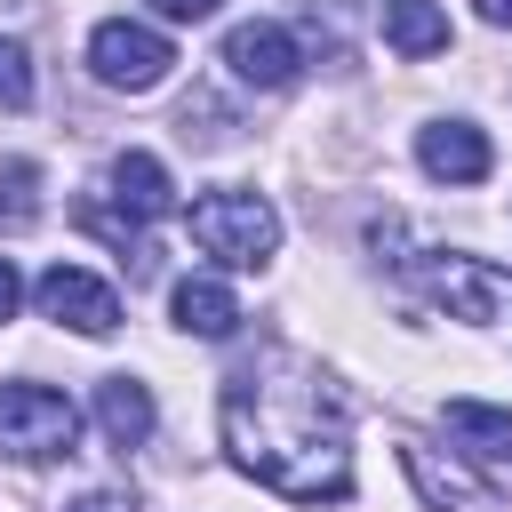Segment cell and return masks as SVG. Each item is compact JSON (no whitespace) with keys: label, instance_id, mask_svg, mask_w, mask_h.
Wrapping results in <instances>:
<instances>
[{"label":"cell","instance_id":"obj_9","mask_svg":"<svg viewBox=\"0 0 512 512\" xmlns=\"http://www.w3.org/2000/svg\"><path fill=\"white\" fill-rule=\"evenodd\" d=\"M440 424H448V440H456L480 472H496V480L512 488V408H488V400H448V408H440Z\"/></svg>","mask_w":512,"mask_h":512},{"label":"cell","instance_id":"obj_4","mask_svg":"<svg viewBox=\"0 0 512 512\" xmlns=\"http://www.w3.org/2000/svg\"><path fill=\"white\" fill-rule=\"evenodd\" d=\"M72 440H80V408L56 384H0V456L48 464L72 456Z\"/></svg>","mask_w":512,"mask_h":512},{"label":"cell","instance_id":"obj_21","mask_svg":"<svg viewBox=\"0 0 512 512\" xmlns=\"http://www.w3.org/2000/svg\"><path fill=\"white\" fill-rule=\"evenodd\" d=\"M16 304H24V280H16V264L0 256V320H16Z\"/></svg>","mask_w":512,"mask_h":512},{"label":"cell","instance_id":"obj_12","mask_svg":"<svg viewBox=\"0 0 512 512\" xmlns=\"http://www.w3.org/2000/svg\"><path fill=\"white\" fill-rule=\"evenodd\" d=\"M112 200H120L128 224H152V216L176 208V184H168V168H160L152 152H120V160H112Z\"/></svg>","mask_w":512,"mask_h":512},{"label":"cell","instance_id":"obj_19","mask_svg":"<svg viewBox=\"0 0 512 512\" xmlns=\"http://www.w3.org/2000/svg\"><path fill=\"white\" fill-rule=\"evenodd\" d=\"M64 512H136V496H120V488H88V496H72Z\"/></svg>","mask_w":512,"mask_h":512},{"label":"cell","instance_id":"obj_11","mask_svg":"<svg viewBox=\"0 0 512 512\" xmlns=\"http://www.w3.org/2000/svg\"><path fill=\"white\" fill-rule=\"evenodd\" d=\"M96 424H104V440L128 456V448H144V440H152L160 408H152V392H144L136 376H104V384H96Z\"/></svg>","mask_w":512,"mask_h":512},{"label":"cell","instance_id":"obj_15","mask_svg":"<svg viewBox=\"0 0 512 512\" xmlns=\"http://www.w3.org/2000/svg\"><path fill=\"white\" fill-rule=\"evenodd\" d=\"M32 192H40V168H32V160H8V168H0V232H24V224L40 216Z\"/></svg>","mask_w":512,"mask_h":512},{"label":"cell","instance_id":"obj_8","mask_svg":"<svg viewBox=\"0 0 512 512\" xmlns=\"http://www.w3.org/2000/svg\"><path fill=\"white\" fill-rule=\"evenodd\" d=\"M416 168L440 176V184H480L496 168V152L472 120H432V128H416Z\"/></svg>","mask_w":512,"mask_h":512},{"label":"cell","instance_id":"obj_10","mask_svg":"<svg viewBox=\"0 0 512 512\" xmlns=\"http://www.w3.org/2000/svg\"><path fill=\"white\" fill-rule=\"evenodd\" d=\"M168 312H176V328H184V336H208V344H224V336L240 328V296H232L216 272H192V280H176Z\"/></svg>","mask_w":512,"mask_h":512},{"label":"cell","instance_id":"obj_22","mask_svg":"<svg viewBox=\"0 0 512 512\" xmlns=\"http://www.w3.org/2000/svg\"><path fill=\"white\" fill-rule=\"evenodd\" d=\"M472 8H480V24H504L512 32V0H472Z\"/></svg>","mask_w":512,"mask_h":512},{"label":"cell","instance_id":"obj_2","mask_svg":"<svg viewBox=\"0 0 512 512\" xmlns=\"http://www.w3.org/2000/svg\"><path fill=\"white\" fill-rule=\"evenodd\" d=\"M192 240L200 256L232 264V272H264L272 248H280V216L264 192H200L192 200Z\"/></svg>","mask_w":512,"mask_h":512},{"label":"cell","instance_id":"obj_13","mask_svg":"<svg viewBox=\"0 0 512 512\" xmlns=\"http://www.w3.org/2000/svg\"><path fill=\"white\" fill-rule=\"evenodd\" d=\"M384 40L400 56H440L448 48V16L432 0H384Z\"/></svg>","mask_w":512,"mask_h":512},{"label":"cell","instance_id":"obj_3","mask_svg":"<svg viewBox=\"0 0 512 512\" xmlns=\"http://www.w3.org/2000/svg\"><path fill=\"white\" fill-rule=\"evenodd\" d=\"M416 288H424L448 320H472V328H488V320L512 312V272L464 256V248H424V256H416Z\"/></svg>","mask_w":512,"mask_h":512},{"label":"cell","instance_id":"obj_20","mask_svg":"<svg viewBox=\"0 0 512 512\" xmlns=\"http://www.w3.org/2000/svg\"><path fill=\"white\" fill-rule=\"evenodd\" d=\"M168 24H200V16H216V0H152Z\"/></svg>","mask_w":512,"mask_h":512},{"label":"cell","instance_id":"obj_5","mask_svg":"<svg viewBox=\"0 0 512 512\" xmlns=\"http://www.w3.org/2000/svg\"><path fill=\"white\" fill-rule=\"evenodd\" d=\"M168 64H176L168 32H152V24H136V16H104V24L88 32V72H96L104 88L144 96V88H160V80H168Z\"/></svg>","mask_w":512,"mask_h":512},{"label":"cell","instance_id":"obj_16","mask_svg":"<svg viewBox=\"0 0 512 512\" xmlns=\"http://www.w3.org/2000/svg\"><path fill=\"white\" fill-rule=\"evenodd\" d=\"M80 224H88V232H104V240H112V248H120L136 272H152V240H144V224L112 216V208H96V200H80Z\"/></svg>","mask_w":512,"mask_h":512},{"label":"cell","instance_id":"obj_7","mask_svg":"<svg viewBox=\"0 0 512 512\" xmlns=\"http://www.w3.org/2000/svg\"><path fill=\"white\" fill-rule=\"evenodd\" d=\"M224 64H232V80L240 88H296V72H304V48H296V32L288 24H272V16H256V24H232L224 32Z\"/></svg>","mask_w":512,"mask_h":512},{"label":"cell","instance_id":"obj_14","mask_svg":"<svg viewBox=\"0 0 512 512\" xmlns=\"http://www.w3.org/2000/svg\"><path fill=\"white\" fill-rule=\"evenodd\" d=\"M400 464H408V480L424 488V504H432V512H488V496H472V488H464V472H440L424 440H400Z\"/></svg>","mask_w":512,"mask_h":512},{"label":"cell","instance_id":"obj_17","mask_svg":"<svg viewBox=\"0 0 512 512\" xmlns=\"http://www.w3.org/2000/svg\"><path fill=\"white\" fill-rule=\"evenodd\" d=\"M32 104V56L24 40H0V112H24Z\"/></svg>","mask_w":512,"mask_h":512},{"label":"cell","instance_id":"obj_6","mask_svg":"<svg viewBox=\"0 0 512 512\" xmlns=\"http://www.w3.org/2000/svg\"><path fill=\"white\" fill-rule=\"evenodd\" d=\"M32 304H40L56 328H80V336H112V328H120L112 280H96V272H80V264H48V272L32 280Z\"/></svg>","mask_w":512,"mask_h":512},{"label":"cell","instance_id":"obj_18","mask_svg":"<svg viewBox=\"0 0 512 512\" xmlns=\"http://www.w3.org/2000/svg\"><path fill=\"white\" fill-rule=\"evenodd\" d=\"M176 128H184V144H224V136H232V128H224V104H216V96H184Z\"/></svg>","mask_w":512,"mask_h":512},{"label":"cell","instance_id":"obj_1","mask_svg":"<svg viewBox=\"0 0 512 512\" xmlns=\"http://www.w3.org/2000/svg\"><path fill=\"white\" fill-rule=\"evenodd\" d=\"M216 424H224V456L248 480H264L272 496H288V504H344L352 496V408L312 360L256 352L224 384Z\"/></svg>","mask_w":512,"mask_h":512}]
</instances>
